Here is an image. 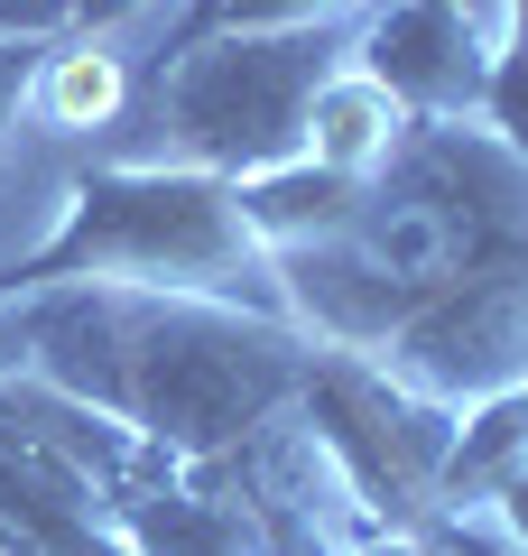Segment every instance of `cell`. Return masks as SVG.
Masks as SVG:
<instances>
[{
  "mask_svg": "<svg viewBox=\"0 0 528 556\" xmlns=\"http://www.w3.org/2000/svg\"><path fill=\"white\" fill-rule=\"evenodd\" d=\"M278 306L436 408L528 380V167L482 121H408L343 232L278 251Z\"/></svg>",
  "mask_w": 528,
  "mask_h": 556,
  "instance_id": "obj_1",
  "label": "cell"
},
{
  "mask_svg": "<svg viewBox=\"0 0 528 556\" xmlns=\"http://www.w3.org/2000/svg\"><path fill=\"white\" fill-rule=\"evenodd\" d=\"M0 306L20 325L28 371L56 399L204 473H223L269 417H288L315 353L278 316L223 298H167V288H38Z\"/></svg>",
  "mask_w": 528,
  "mask_h": 556,
  "instance_id": "obj_2",
  "label": "cell"
},
{
  "mask_svg": "<svg viewBox=\"0 0 528 556\" xmlns=\"http://www.w3.org/2000/svg\"><path fill=\"white\" fill-rule=\"evenodd\" d=\"M38 288H167V298H223L288 325L278 260L260 251L241 186L176 159L84 167L56 204V232L0 260V298H38Z\"/></svg>",
  "mask_w": 528,
  "mask_h": 556,
  "instance_id": "obj_3",
  "label": "cell"
},
{
  "mask_svg": "<svg viewBox=\"0 0 528 556\" xmlns=\"http://www.w3.org/2000/svg\"><path fill=\"white\" fill-rule=\"evenodd\" d=\"M352 10L334 20H278V28H214V38L158 56L149 121L176 167H214V177H269L306 149V102L325 75L352 65Z\"/></svg>",
  "mask_w": 528,
  "mask_h": 556,
  "instance_id": "obj_4",
  "label": "cell"
},
{
  "mask_svg": "<svg viewBox=\"0 0 528 556\" xmlns=\"http://www.w3.org/2000/svg\"><path fill=\"white\" fill-rule=\"evenodd\" d=\"M288 417L306 427L315 464L334 473V492H343L362 519H390V529L436 538V464H445L454 408L399 390V380L380 371V362H362V353L315 343Z\"/></svg>",
  "mask_w": 528,
  "mask_h": 556,
  "instance_id": "obj_5",
  "label": "cell"
},
{
  "mask_svg": "<svg viewBox=\"0 0 528 556\" xmlns=\"http://www.w3.org/2000/svg\"><path fill=\"white\" fill-rule=\"evenodd\" d=\"M352 75H372L408 121H482L491 38L464 0H380L352 28Z\"/></svg>",
  "mask_w": 528,
  "mask_h": 556,
  "instance_id": "obj_6",
  "label": "cell"
},
{
  "mask_svg": "<svg viewBox=\"0 0 528 556\" xmlns=\"http://www.w3.org/2000/svg\"><path fill=\"white\" fill-rule=\"evenodd\" d=\"M352 204H362V177H343V167H315V159H288L269 167V177H241V214H251L260 251H306V241H334L352 223Z\"/></svg>",
  "mask_w": 528,
  "mask_h": 556,
  "instance_id": "obj_7",
  "label": "cell"
},
{
  "mask_svg": "<svg viewBox=\"0 0 528 556\" xmlns=\"http://www.w3.org/2000/svg\"><path fill=\"white\" fill-rule=\"evenodd\" d=\"M399 139H408V112H399L372 75H352V65H343V75H325V93L306 102V149H297V159L343 167V177H372Z\"/></svg>",
  "mask_w": 528,
  "mask_h": 556,
  "instance_id": "obj_8",
  "label": "cell"
},
{
  "mask_svg": "<svg viewBox=\"0 0 528 556\" xmlns=\"http://www.w3.org/2000/svg\"><path fill=\"white\" fill-rule=\"evenodd\" d=\"M130 102V75H121V56L102 38H47L38 56V84H28V112L47 121V130H102V121Z\"/></svg>",
  "mask_w": 528,
  "mask_h": 556,
  "instance_id": "obj_9",
  "label": "cell"
},
{
  "mask_svg": "<svg viewBox=\"0 0 528 556\" xmlns=\"http://www.w3.org/2000/svg\"><path fill=\"white\" fill-rule=\"evenodd\" d=\"M482 130L528 167V0H510V28L491 47V84H482Z\"/></svg>",
  "mask_w": 528,
  "mask_h": 556,
  "instance_id": "obj_10",
  "label": "cell"
},
{
  "mask_svg": "<svg viewBox=\"0 0 528 556\" xmlns=\"http://www.w3.org/2000/svg\"><path fill=\"white\" fill-rule=\"evenodd\" d=\"M56 28H0V159H10V130L28 112V84H38V56Z\"/></svg>",
  "mask_w": 528,
  "mask_h": 556,
  "instance_id": "obj_11",
  "label": "cell"
},
{
  "mask_svg": "<svg viewBox=\"0 0 528 556\" xmlns=\"http://www.w3.org/2000/svg\"><path fill=\"white\" fill-rule=\"evenodd\" d=\"M334 10H352V0H223L204 28H186V47L214 38V28H278V20H334ZM176 56V47H167Z\"/></svg>",
  "mask_w": 528,
  "mask_h": 556,
  "instance_id": "obj_12",
  "label": "cell"
},
{
  "mask_svg": "<svg viewBox=\"0 0 528 556\" xmlns=\"http://www.w3.org/2000/svg\"><path fill=\"white\" fill-rule=\"evenodd\" d=\"M482 519H491V529H501V538H491V547H501V556H528V464H519V473H510L501 492L482 501Z\"/></svg>",
  "mask_w": 528,
  "mask_h": 556,
  "instance_id": "obj_13",
  "label": "cell"
},
{
  "mask_svg": "<svg viewBox=\"0 0 528 556\" xmlns=\"http://www.w3.org/2000/svg\"><path fill=\"white\" fill-rule=\"evenodd\" d=\"M139 10H158V0H65V38H112Z\"/></svg>",
  "mask_w": 528,
  "mask_h": 556,
  "instance_id": "obj_14",
  "label": "cell"
},
{
  "mask_svg": "<svg viewBox=\"0 0 528 556\" xmlns=\"http://www.w3.org/2000/svg\"><path fill=\"white\" fill-rule=\"evenodd\" d=\"M0 28H65V0H0Z\"/></svg>",
  "mask_w": 528,
  "mask_h": 556,
  "instance_id": "obj_15",
  "label": "cell"
}]
</instances>
